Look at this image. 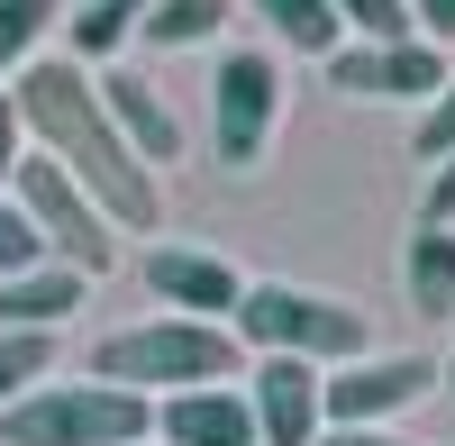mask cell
<instances>
[{
    "instance_id": "6da1fadb",
    "label": "cell",
    "mask_w": 455,
    "mask_h": 446,
    "mask_svg": "<svg viewBox=\"0 0 455 446\" xmlns=\"http://www.w3.org/2000/svg\"><path fill=\"white\" fill-rule=\"evenodd\" d=\"M19 119L36 137V155H55L83 192L109 210V228H156L164 219V192H156V164L119 137V119L100 109V83L92 64L73 55H36L19 73Z\"/></svg>"
},
{
    "instance_id": "7a4b0ae2",
    "label": "cell",
    "mask_w": 455,
    "mask_h": 446,
    "mask_svg": "<svg viewBox=\"0 0 455 446\" xmlns=\"http://www.w3.org/2000/svg\"><path fill=\"white\" fill-rule=\"evenodd\" d=\"M237 328L219 319H137V328H109L92 346V383H119V392H146V401H173V392H201V383H237Z\"/></svg>"
},
{
    "instance_id": "3957f363",
    "label": "cell",
    "mask_w": 455,
    "mask_h": 446,
    "mask_svg": "<svg viewBox=\"0 0 455 446\" xmlns=\"http://www.w3.org/2000/svg\"><path fill=\"white\" fill-rule=\"evenodd\" d=\"M228 328H237L246 355H300V364H328V374L364 355V310L328 301V291H300V283H246Z\"/></svg>"
},
{
    "instance_id": "277c9868",
    "label": "cell",
    "mask_w": 455,
    "mask_h": 446,
    "mask_svg": "<svg viewBox=\"0 0 455 446\" xmlns=\"http://www.w3.org/2000/svg\"><path fill=\"white\" fill-rule=\"evenodd\" d=\"M0 437L10 446H146L156 437V401L119 392V383H36L28 401L0 410Z\"/></svg>"
},
{
    "instance_id": "5b68a950",
    "label": "cell",
    "mask_w": 455,
    "mask_h": 446,
    "mask_svg": "<svg viewBox=\"0 0 455 446\" xmlns=\"http://www.w3.org/2000/svg\"><path fill=\"white\" fill-rule=\"evenodd\" d=\"M10 201L28 210V228L46 237V255H55V265H73L83 283H100L109 265H119V228H109V210H100L55 155H36V146H28L19 173H10Z\"/></svg>"
},
{
    "instance_id": "8992f818",
    "label": "cell",
    "mask_w": 455,
    "mask_h": 446,
    "mask_svg": "<svg viewBox=\"0 0 455 446\" xmlns=\"http://www.w3.org/2000/svg\"><path fill=\"white\" fill-rule=\"evenodd\" d=\"M274 128H283V73H274V55L264 46L219 55V73H210V155L228 173H246V164H264Z\"/></svg>"
},
{
    "instance_id": "52a82bcc",
    "label": "cell",
    "mask_w": 455,
    "mask_h": 446,
    "mask_svg": "<svg viewBox=\"0 0 455 446\" xmlns=\"http://www.w3.org/2000/svg\"><path fill=\"white\" fill-rule=\"evenodd\" d=\"M246 410H255V437H264V446H319V437H328V364L255 355Z\"/></svg>"
},
{
    "instance_id": "ba28073f",
    "label": "cell",
    "mask_w": 455,
    "mask_h": 446,
    "mask_svg": "<svg viewBox=\"0 0 455 446\" xmlns=\"http://www.w3.org/2000/svg\"><path fill=\"white\" fill-rule=\"evenodd\" d=\"M446 46L428 36H401V46H337L328 55V92H355V100H437L446 92Z\"/></svg>"
},
{
    "instance_id": "9c48e42d",
    "label": "cell",
    "mask_w": 455,
    "mask_h": 446,
    "mask_svg": "<svg viewBox=\"0 0 455 446\" xmlns=\"http://www.w3.org/2000/svg\"><path fill=\"white\" fill-rule=\"evenodd\" d=\"M428 383H446V364H428V355H355V364L328 374V428H383Z\"/></svg>"
},
{
    "instance_id": "30bf717a",
    "label": "cell",
    "mask_w": 455,
    "mask_h": 446,
    "mask_svg": "<svg viewBox=\"0 0 455 446\" xmlns=\"http://www.w3.org/2000/svg\"><path fill=\"white\" fill-rule=\"evenodd\" d=\"M146 291L173 310V319H237V301H246V274L228 265V255H210V246H146Z\"/></svg>"
},
{
    "instance_id": "8fae6325",
    "label": "cell",
    "mask_w": 455,
    "mask_h": 446,
    "mask_svg": "<svg viewBox=\"0 0 455 446\" xmlns=\"http://www.w3.org/2000/svg\"><path fill=\"white\" fill-rule=\"evenodd\" d=\"M156 446H264V437L237 383H201V392L156 401Z\"/></svg>"
},
{
    "instance_id": "7c38bea8",
    "label": "cell",
    "mask_w": 455,
    "mask_h": 446,
    "mask_svg": "<svg viewBox=\"0 0 455 446\" xmlns=\"http://www.w3.org/2000/svg\"><path fill=\"white\" fill-rule=\"evenodd\" d=\"M100 109L119 119V137L137 146L146 164H173V155H182V119L164 109V92L146 83V73H119V64H109V73H100Z\"/></svg>"
},
{
    "instance_id": "4fadbf2b",
    "label": "cell",
    "mask_w": 455,
    "mask_h": 446,
    "mask_svg": "<svg viewBox=\"0 0 455 446\" xmlns=\"http://www.w3.org/2000/svg\"><path fill=\"white\" fill-rule=\"evenodd\" d=\"M73 310H83V274L55 265V255L0 283V328H64Z\"/></svg>"
},
{
    "instance_id": "5bb4252c",
    "label": "cell",
    "mask_w": 455,
    "mask_h": 446,
    "mask_svg": "<svg viewBox=\"0 0 455 446\" xmlns=\"http://www.w3.org/2000/svg\"><path fill=\"white\" fill-rule=\"evenodd\" d=\"M401 283H410V310L419 319H455V228H419L410 237Z\"/></svg>"
},
{
    "instance_id": "9a60e30c",
    "label": "cell",
    "mask_w": 455,
    "mask_h": 446,
    "mask_svg": "<svg viewBox=\"0 0 455 446\" xmlns=\"http://www.w3.org/2000/svg\"><path fill=\"white\" fill-rule=\"evenodd\" d=\"M137 28H146V0H83V10L64 19V36H73V64H109V55H119Z\"/></svg>"
},
{
    "instance_id": "2e32d148",
    "label": "cell",
    "mask_w": 455,
    "mask_h": 446,
    "mask_svg": "<svg viewBox=\"0 0 455 446\" xmlns=\"http://www.w3.org/2000/svg\"><path fill=\"white\" fill-rule=\"evenodd\" d=\"M228 28V0H146V46L156 55H182V46H210V36Z\"/></svg>"
},
{
    "instance_id": "e0dca14e",
    "label": "cell",
    "mask_w": 455,
    "mask_h": 446,
    "mask_svg": "<svg viewBox=\"0 0 455 446\" xmlns=\"http://www.w3.org/2000/svg\"><path fill=\"white\" fill-rule=\"evenodd\" d=\"M255 10H264V28H274L283 46H300V55H337V46H347L337 0H255Z\"/></svg>"
},
{
    "instance_id": "ac0fdd59",
    "label": "cell",
    "mask_w": 455,
    "mask_h": 446,
    "mask_svg": "<svg viewBox=\"0 0 455 446\" xmlns=\"http://www.w3.org/2000/svg\"><path fill=\"white\" fill-rule=\"evenodd\" d=\"M55 383V328H0V410Z\"/></svg>"
},
{
    "instance_id": "d6986e66",
    "label": "cell",
    "mask_w": 455,
    "mask_h": 446,
    "mask_svg": "<svg viewBox=\"0 0 455 446\" xmlns=\"http://www.w3.org/2000/svg\"><path fill=\"white\" fill-rule=\"evenodd\" d=\"M64 19V0H0V83H19L46 46V28Z\"/></svg>"
},
{
    "instance_id": "ffe728a7",
    "label": "cell",
    "mask_w": 455,
    "mask_h": 446,
    "mask_svg": "<svg viewBox=\"0 0 455 446\" xmlns=\"http://www.w3.org/2000/svg\"><path fill=\"white\" fill-rule=\"evenodd\" d=\"M337 19H347L364 46H401V36H419V28H410V0H337Z\"/></svg>"
},
{
    "instance_id": "44dd1931",
    "label": "cell",
    "mask_w": 455,
    "mask_h": 446,
    "mask_svg": "<svg viewBox=\"0 0 455 446\" xmlns=\"http://www.w3.org/2000/svg\"><path fill=\"white\" fill-rule=\"evenodd\" d=\"M410 155H419V164H446V155H455V73H446V92L419 109V128H410Z\"/></svg>"
},
{
    "instance_id": "7402d4cb",
    "label": "cell",
    "mask_w": 455,
    "mask_h": 446,
    "mask_svg": "<svg viewBox=\"0 0 455 446\" xmlns=\"http://www.w3.org/2000/svg\"><path fill=\"white\" fill-rule=\"evenodd\" d=\"M28 265H46V237H36V228H28V210L0 192V283L28 274Z\"/></svg>"
},
{
    "instance_id": "603a6c76",
    "label": "cell",
    "mask_w": 455,
    "mask_h": 446,
    "mask_svg": "<svg viewBox=\"0 0 455 446\" xmlns=\"http://www.w3.org/2000/svg\"><path fill=\"white\" fill-rule=\"evenodd\" d=\"M419 228H455V155L428 173V201H419Z\"/></svg>"
},
{
    "instance_id": "cb8c5ba5",
    "label": "cell",
    "mask_w": 455,
    "mask_h": 446,
    "mask_svg": "<svg viewBox=\"0 0 455 446\" xmlns=\"http://www.w3.org/2000/svg\"><path fill=\"white\" fill-rule=\"evenodd\" d=\"M19 155H28V119H19V100H0V192H10Z\"/></svg>"
},
{
    "instance_id": "d4e9b609",
    "label": "cell",
    "mask_w": 455,
    "mask_h": 446,
    "mask_svg": "<svg viewBox=\"0 0 455 446\" xmlns=\"http://www.w3.org/2000/svg\"><path fill=\"white\" fill-rule=\"evenodd\" d=\"M410 28H419L428 46H455V0H410Z\"/></svg>"
},
{
    "instance_id": "484cf974",
    "label": "cell",
    "mask_w": 455,
    "mask_h": 446,
    "mask_svg": "<svg viewBox=\"0 0 455 446\" xmlns=\"http://www.w3.org/2000/svg\"><path fill=\"white\" fill-rule=\"evenodd\" d=\"M319 446H410V437H392V428H328Z\"/></svg>"
},
{
    "instance_id": "4316f807",
    "label": "cell",
    "mask_w": 455,
    "mask_h": 446,
    "mask_svg": "<svg viewBox=\"0 0 455 446\" xmlns=\"http://www.w3.org/2000/svg\"><path fill=\"white\" fill-rule=\"evenodd\" d=\"M446 392H455V364H446Z\"/></svg>"
},
{
    "instance_id": "83f0119b",
    "label": "cell",
    "mask_w": 455,
    "mask_h": 446,
    "mask_svg": "<svg viewBox=\"0 0 455 446\" xmlns=\"http://www.w3.org/2000/svg\"><path fill=\"white\" fill-rule=\"evenodd\" d=\"M146 446H156V437H146Z\"/></svg>"
}]
</instances>
